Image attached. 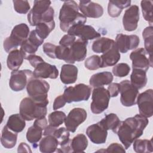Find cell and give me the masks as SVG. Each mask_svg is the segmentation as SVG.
Returning a JSON list of instances; mask_svg holds the SVG:
<instances>
[{"instance_id":"obj_1","label":"cell","mask_w":153,"mask_h":153,"mask_svg":"<svg viewBox=\"0 0 153 153\" xmlns=\"http://www.w3.org/2000/svg\"><path fill=\"white\" fill-rule=\"evenodd\" d=\"M148 123L147 118L140 114H136L121 121L115 133L117 134L120 140L127 149L134 140L142 135Z\"/></svg>"},{"instance_id":"obj_2","label":"cell","mask_w":153,"mask_h":153,"mask_svg":"<svg viewBox=\"0 0 153 153\" xmlns=\"http://www.w3.org/2000/svg\"><path fill=\"white\" fill-rule=\"evenodd\" d=\"M59 19L60 29L64 32H67L74 26L84 24L87 21V17L79 12L78 5L74 1L64 2L60 10Z\"/></svg>"},{"instance_id":"obj_3","label":"cell","mask_w":153,"mask_h":153,"mask_svg":"<svg viewBox=\"0 0 153 153\" xmlns=\"http://www.w3.org/2000/svg\"><path fill=\"white\" fill-rule=\"evenodd\" d=\"M50 1H34L33 6L27 14V21L31 26L54 20V11Z\"/></svg>"},{"instance_id":"obj_4","label":"cell","mask_w":153,"mask_h":153,"mask_svg":"<svg viewBox=\"0 0 153 153\" xmlns=\"http://www.w3.org/2000/svg\"><path fill=\"white\" fill-rule=\"evenodd\" d=\"M47 105L45 103L37 102L30 97H25L20 103V114L26 121L45 117Z\"/></svg>"},{"instance_id":"obj_5","label":"cell","mask_w":153,"mask_h":153,"mask_svg":"<svg viewBox=\"0 0 153 153\" xmlns=\"http://www.w3.org/2000/svg\"><path fill=\"white\" fill-rule=\"evenodd\" d=\"M50 89V84L45 80L40 78L32 77L27 85L26 90L29 96L35 101L48 104V93Z\"/></svg>"},{"instance_id":"obj_6","label":"cell","mask_w":153,"mask_h":153,"mask_svg":"<svg viewBox=\"0 0 153 153\" xmlns=\"http://www.w3.org/2000/svg\"><path fill=\"white\" fill-rule=\"evenodd\" d=\"M29 28L25 23H20L16 25L10 36L6 38L3 43L5 51L7 53L17 49L19 46L28 38L29 35Z\"/></svg>"},{"instance_id":"obj_7","label":"cell","mask_w":153,"mask_h":153,"mask_svg":"<svg viewBox=\"0 0 153 153\" xmlns=\"http://www.w3.org/2000/svg\"><path fill=\"white\" fill-rule=\"evenodd\" d=\"M91 92L90 86L85 84H78L74 87L66 88L63 92V97L66 103L87 101L90 98Z\"/></svg>"},{"instance_id":"obj_8","label":"cell","mask_w":153,"mask_h":153,"mask_svg":"<svg viewBox=\"0 0 153 153\" xmlns=\"http://www.w3.org/2000/svg\"><path fill=\"white\" fill-rule=\"evenodd\" d=\"M110 97L108 90L103 87L94 88L92 92V102L90 105L91 112L94 114L103 112L108 107Z\"/></svg>"},{"instance_id":"obj_9","label":"cell","mask_w":153,"mask_h":153,"mask_svg":"<svg viewBox=\"0 0 153 153\" xmlns=\"http://www.w3.org/2000/svg\"><path fill=\"white\" fill-rule=\"evenodd\" d=\"M120 102L123 106L130 107L136 104L139 91L129 80L125 79L120 83Z\"/></svg>"},{"instance_id":"obj_10","label":"cell","mask_w":153,"mask_h":153,"mask_svg":"<svg viewBox=\"0 0 153 153\" xmlns=\"http://www.w3.org/2000/svg\"><path fill=\"white\" fill-rule=\"evenodd\" d=\"M33 72L29 69L13 71L9 81V86L14 91L23 90L29 79L33 77Z\"/></svg>"},{"instance_id":"obj_11","label":"cell","mask_w":153,"mask_h":153,"mask_svg":"<svg viewBox=\"0 0 153 153\" xmlns=\"http://www.w3.org/2000/svg\"><path fill=\"white\" fill-rule=\"evenodd\" d=\"M139 113L146 117H151L153 115V90L148 89L138 94L136 99Z\"/></svg>"},{"instance_id":"obj_12","label":"cell","mask_w":153,"mask_h":153,"mask_svg":"<svg viewBox=\"0 0 153 153\" xmlns=\"http://www.w3.org/2000/svg\"><path fill=\"white\" fill-rule=\"evenodd\" d=\"M147 56L149 55L143 48H139L133 51L130 55L133 69H142L146 72L149 67H152V59Z\"/></svg>"},{"instance_id":"obj_13","label":"cell","mask_w":153,"mask_h":153,"mask_svg":"<svg viewBox=\"0 0 153 153\" xmlns=\"http://www.w3.org/2000/svg\"><path fill=\"white\" fill-rule=\"evenodd\" d=\"M87 117V114L84 109L81 108L72 109L65 120L66 129L72 133H74L78 127L85 121Z\"/></svg>"},{"instance_id":"obj_14","label":"cell","mask_w":153,"mask_h":153,"mask_svg":"<svg viewBox=\"0 0 153 153\" xmlns=\"http://www.w3.org/2000/svg\"><path fill=\"white\" fill-rule=\"evenodd\" d=\"M44 41L37 35L35 30H32L28 38L20 45V50L23 56L24 59L27 60L30 56L35 54L38 47L43 44Z\"/></svg>"},{"instance_id":"obj_15","label":"cell","mask_w":153,"mask_h":153,"mask_svg":"<svg viewBox=\"0 0 153 153\" xmlns=\"http://www.w3.org/2000/svg\"><path fill=\"white\" fill-rule=\"evenodd\" d=\"M115 42L120 53H126L128 50L136 49L138 47L140 39L136 35H127L119 33L116 36Z\"/></svg>"},{"instance_id":"obj_16","label":"cell","mask_w":153,"mask_h":153,"mask_svg":"<svg viewBox=\"0 0 153 153\" xmlns=\"http://www.w3.org/2000/svg\"><path fill=\"white\" fill-rule=\"evenodd\" d=\"M68 34L78 36L79 39L88 41L100 37V33L90 25L80 24L72 27L68 32Z\"/></svg>"},{"instance_id":"obj_17","label":"cell","mask_w":153,"mask_h":153,"mask_svg":"<svg viewBox=\"0 0 153 153\" xmlns=\"http://www.w3.org/2000/svg\"><path fill=\"white\" fill-rule=\"evenodd\" d=\"M47 127V120L45 117L37 118L33 125L30 126L26 132L27 140L31 143H36L41 140L43 134V130Z\"/></svg>"},{"instance_id":"obj_18","label":"cell","mask_w":153,"mask_h":153,"mask_svg":"<svg viewBox=\"0 0 153 153\" xmlns=\"http://www.w3.org/2000/svg\"><path fill=\"white\" fill-rule=\"evenodd\" d=\"M139 20V8L137 5L130 6L124 12L123 17V25L124 29L128 32L135 30Z\"/></svg>"},{"instance_id":"obj_19","label":"cell","mask_w":153,"mask_h":153,"mask_svg":"<svg viewBox=\"0 0 153 153\" xmlns=\"http://www.w3.org/2000/svg\"><path fill=\"white\" fill-rule=\"evenodd\" d=\"M88 41L78 39L69 47V63H74L75 62H81L87 56V46Z\"/></svg>"},{"instance_id":"obj_20","label":"cell","mask_w":153,"mask_h":153,"mask_svg":"<svg viewBox=\"0 0 153 153\" xmlns=\"http://www.w3.org/2000/svg\"><path fill=\"white\" fill-rule=\"evenodd\" d=\"M79 10L86 17L99 18L103 14V8L99 4L91 1H80Z\"/></svg>"},{"instance_id":"obj_21","label":"cell","mask_w":153,"mask_h":153,"mask_svg":"<svg viewBox=\"0 0 153 153\" xmlns=\"http://www.w3.org/2000/svg\"><path fill=\"white\" fill-rule=\"evenodd\" d=\"M32 74L36 78L56 79L59 75V71L55 65L43 62L35 68Z\"/></svg>"},{"instance_id":"obj_22","label":"cell","mask_w":153,"mask_h":153,"mask_svg":"<svg viewBox=\"0 0 153 153\" xmlns=\"http://www.w3.org/2000/svg\"><path fill=\"white\" fill-rule=\"evenodd\" d=\"M86 134L93 143L103 144L106 140L108 130L104 128L98 122L87 127Z\"/></svg>"},{"instance_id":"obj_23","label":"cell","mask_w":153,"mask_h":153,"mask_svg":"<svg viewBox=\"0 0 153 153\" xmlns=\"http://www.w3.org/2000/svg\"><path fill=\"white\" fill-rule=\"evenodd\" d=\"M78 69L72 64L62 65L60 72V80L65 84H74L77 79Z\"/></svg>"},{"instance_id":"obj_24","label":"cell","mask_w":153,"mask_h":153,"mask_svg":"<svg viewBox=\"0 0 153 153\" xmlns=\"http://www.w3.org/2000/svg\"><path fill=\"white\" fill-rule=\"evenodd\" d=\"M120 53L116 45L110 48L108 51L102 54L101 58V68H106L108 66H115L120 60Z\"/></svg>"},{"instance_id":"obj_25","label":"cell","mask_w":153,"mask_h":153,"mask_svg":"<svg viewBox=\"0 0 153 153\" xmlns=\"http://www.w3.org/2000/svg\"><path fill=\"white\" fill-rule=\"evenodd\" d=\"M113 81V75L110 72L104 71L93 75L89 80L90 85L93 88L110 84Z\"/></svg>"},{"instance_id":"obj_26","label":"cell","mask_w":153,"mask_h":153,"mask_svg":"<svg viewBox=\"0 0 153 153\" xmlns=\"http://www.w3.org/2000/svg\"><path fill=\"white\" fill-rule=\"evenodd\" d=\"M59 143L53 134L45 136L39 142V151L43 153H52L57 151Z\"/></svg>"},{"instance_id":"obj_27","label":"cell","mask_w":153,"mask_h":153,"mask_svg":"<svg viewBox=\"0 0 153 153\" xmlns=\"http://www.w3.org/2000/svg\"><path fill=\"white\" fill-rule=\"evenodd\" d=\"M131 1H109L108 5V13L112 17H117L121 13L124 8L129 7Z\"/></svg>"},{"instance_id":"obj_28","label":"cell","mask_w":153,"mask_h":153,"mask_svg":"<svg viewBox=\"0 0 153 153\" xmlns=\"http://www.w3.org/2000/svg\"><path fill=\"white\" fill-rule=\"evenodd\" d=\"M17 134L10 130L7 126H5L2 130L1 142L2 145L7 149H11L16 145Z\"/></svg>"},{"instance_id":"obj_29","label":"cell","mask_w":153,"mask_h":153,"mask_svg":"<svg viewBox=\"0 0 153 153\" xmlns=\"http://www.w3.org/2000/svg\"><path fill=\"white\" fill-rule=\"evenodd\" d=\"M23 59L24 57L20 50L16 49L10 51L7 59L8 68L11 71H17L22 65Z\"/></svg>"},{"instance_id":"obj_30","label":"cell","mask_w":153,"mask_h":153,"mask_svg":"<svg viewBox=\"0 0 153 153\" xmlns=\"http://www.w3.org/2000/svg\"><path fill=\"white\" fill-rule=\"evenodd\" d=\"M6 126L10 130L17 133L23 130L26 126V122L20 114H15L8 117Z\"/></svg>"},{"instance_id":"obj_31","label":"cell","mask_w":153,"mask_h":153,"mask_svg":"<svg viewBox=\"0 0 153 153\" xmlns=\"http://www.w3.org/2000/svg\"><path fill=\"white\" fill-rule=\"evenodd\" d=\"M115 41L109 38L102 37L96 39L92 44V50L96 53H105L111 48L114 45Z\"/></svg>"},{"instance_id":"obj_32","label":"cell","mask_w":153,"mask_h":153,"mask_svg":"<svg viewBox=\"0 0 153 153\" xmlns=\"http://www.w3.org/2000/svg\"><path fill=\"white\" fill-rule=\"evenodd\" d=\"M146 72L139 69H133L130 75V82L137 89L139 90L144 87L147 83Z\"/></svg>"},{"instance_id":"obj_33","label":"cell","mask_w":153,"mask_h":153,"mask_svg":"<svg viewBox=\"0 0 153 153\" xmlns=\"http://www.w3.org/2000/svg\"><path fill=\"white\" fill-rule=\"evenodd\" d=\"M121 121L118 117L114 113L107 114L99 122V123L106 130H111L114 133H115Z\"/></svg>"},{"instance_id":"obj_34","label":"cell","mask_w":153,"mask_h":153,"mask_svg":"<svg viewBox=\"0 0 153 153\" xmlns=\"http://www.w3.org/2000/svg\"><path fill=\"white\" fill-rule=\"evenodd\" d=\"M88 146V140L82 133L78 134L71 142L72 152H84Z\"/></svg>"},{"instance_id":"obj_35","label":"cell","mask_w":153,"mask_h":153,"mask_svg":"<svg viewBox=\"0 0 153 153\" xmlns=\"http://www.w3.org/2000/svg\"><path fill=\"white\" fill-rule=\"evenodd\" d=\"M55 27L54 20L49 22H43L39 23L36 26L35 29L37 35L42 39L44 40L49 35L50 32Z\"/></svg>"},{"instance_id":"obj_36","label":"cell","mask_w":153,"mask_h":153,"mask_svg":"<svg viewBox=\"0 0 153 153\" xmlns=\"http://www.w3.org/2000/svg\"><path fill=\"white\" fill-rule=\"evenodd\" d=\"M142 37L144 39L145 50L149 56L152 59V39L153 27L149 26L144 29L142 32Z\"/></svg>"},{"instance_id":"obj_37","label":"cell","mask_w":153,"mask_h":153,"mask_svg":"<svg viewBox=\"0 0 153 153\" xmlns=\"http://www.w3.org/2000/svg\"><path fill=\"white\" fill-rule=\"evenodd\" d=\"M133 143V150L137 153L152 152L153 151L152 140L136 139Z\"/></svg>"},{"instance_id":"obj_38","label":"cell","mask_w":153,"mask_h":153,"mask_svg":"<svg viewBox=\"0 0 153 153\" xmlns=\"http://www.w3.org/2000/svg\"><path fill=\"white\" fill-rule=\"evenodd\" d=\"M66 116L65 112L60 111H55L48 115V124L54 127H58L62 124Z\"/></svg>"},{"instance_id":"obj_39","label":"cell","mask_w":153,"mask_h":153,"mask_svg":"<svg viewBox=\"0 0 153 153\" xmlns=\"http://www.w3.org/2000/svg\"><path fill=\"white\" fill-rule=\"evenodd\" d=\"M142 15L144 19L148 22L150 26L152 25V1H142L140 2Z\"/></svg>"},{"instance_id":"obj_40","label":"cell","mask_w":153,"mask_h":153,"mask_svg":"<svg viewBox=\"0 0 153 153\" xmlns=\"http://www.w3.org/2000/svg\"><path fill=\"white\" fill-rule=\"evenodd\" d=\"M101 58L97 55H93L86 59L84 62L85 67L90 71L97 70L101 68Z\"/></svg>"},{"instance_id":"obj_41","label":"cell","mask_w":153,"mask_h":153,"mask_svg":"<svg viewBox=\"0 0 153 153\" xmlns=\"http://www.w3.org/2000/svg\"><path fill=\"white\" fill-rule=\"evenodd\" d=\"M130 71L129 65L125 63H121L115 65L112 68L113 74L117 77H124L128 75Z\"/></svg>"},{"instance_id":"obj_42","label":"cell","mask_w":153,"mask_h":153,"mask_svg":"<svg viewBox=\"0 0 153 153\" xmlns=\"http://www.w3.org/2000/svg\"><path fill=\"white\" fill-rule=\"evenodd\" d=\"M13 2L14 10L19 14H26L30 10V6L27 1L14 0Z\"/></svg>"},{"instance_id":"obj_43","label":"cell","mask_w":153,"mask_h":153,"mask_svg":"<svg viewBox=\"0 0 153 153\" xmlns=\"http://www.w3.org/2000/svg\"><path fill=\"white\" fill-rule=\"evenodd\" d=\"M56 46L50 42H45L43 44L42 50L45 54L51 59H56Z\"/></svg>"},{"instance_id":"obj_44","label":"cell","mask_w":153,"mask_h":153,"mask_svg":"<svg viewBox=\"0 0 153 153\" xmlns=\"http://www.w3.org/2000/svg\"><path fill=\"white\" fill-rule=\"evenodd\" d=\"M99 151H104L106 152H125L126 151L124 149V148L121 145L118 143H112L110 145L108 146V147L105 150H99Z\"/></svg>"},{"instance_id":"obj_45","label":"cell","mask_w":153,"mask_h":153,"mask_svg":"<svg viewBox=\"0 0 153 153\" xmlns=\"http://www.w3.org/2000/svg\"><path fill=\"white\" fill-rule=\"evenodd\" d=\"M75 36L74 35H71L69 34L65 35L60 40L59 45L64 47H69L75 41Z\"/></svg>"},{"instance_id":"obj_46","label":"cell","mask_w":153,"mask_h":153,"mask_svg":"<svg viewBox=\"0 0 153 153\" xmlns=\"http://www.w3.org/2000/svg\"><path fill=\"white\" fill-rule=\"evenodd\" d=\"M108 91L112 97H117L120 93V84L119 83H111L108 87Z\"/></svg>"},{"instance_id":"obj_47","label":"cell","mask_w":153,"mask_h":153,"mask_svg":"<svg viewBox=\"0 0 153 153\" xmlns=\"http://www.w3.org/2000/svg\"><path fill=\"white\" fill-rule=\"evenodd\" d=\"M66 103V102L63 94L57 96L54 99V101L53 103V109L57 110V109L63 107L65 105Z\"/></svg>"},{"instance_id":"obj_48","label":"cell","mask_w":153,"mask_h":153,"mask_svg":"<svg viewBox=\"0 0 153 153\" xmlns=\"http://www.w3.org/2000/svg\"><path fill=\"white\" fill-rule=\"evenodd\" d=\"M27 60H29L30 64L35 68L38 64L44 62V60L42 59V57L41 56L35 55V54H33L30 56L28 58H27Z\"/></svg>"},{"instance_id":"obj_49","label":"cell","mask_w":153,"mask_h":153,"mask_svg":"<svg viewBox=\"0 0 153 153\" xmlns=\"http://www.w3.org/2000/svg\"><path fill=\"white\" fill-rule=\"evenodd\" d=\"M17 151L19 152H32V151L30 149V146L25 142L20 143V144L19 145V146L18 147Z\"/></svg>"}]
</instances>
